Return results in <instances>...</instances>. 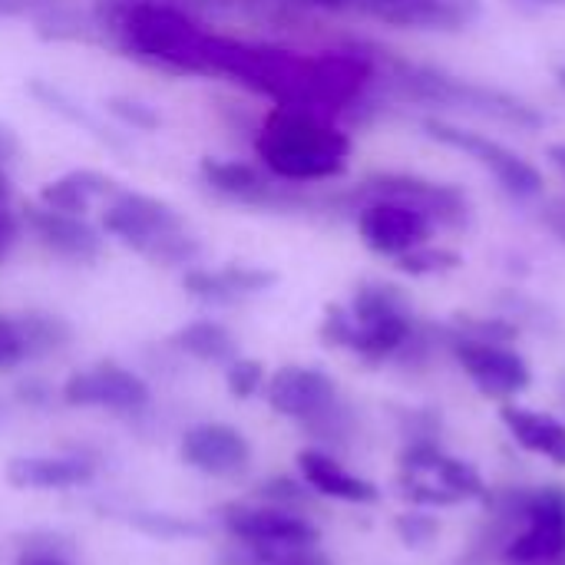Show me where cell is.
I'll use <instances>...</instances> for the list:
<instances>
[{
	"label": "cell",
	"mask_w": 565,
	"mask_h": 565,
	"mask_svg": "<svg viewBox=\"0 0 565 565\" xmlns=\"http://www.w3.org/2000/svg\"><path fill=\"white\" fill-rule=\"evenodd\" d=\"M99 23L116 36L122 53L172 73L209 76L212 30H205L175 0H96Z\"/></svg>",
	"instance_id": "obj_1"
},
{
	"label": "cell",
	"mask_w": 565,
	"mask_h": 565,
	"mask_svg": "<svg viewBox=\"0 0 565 565\" xmlns=\"http://www.w3.org/2000/svg\"><path fill=\"white\" fill-rule=\"evenodd\" d=\"M255 156L281 182H328L344 175L351 136L328 116L275 106L255 132Z\"/></svg>",
	"instance_id": "obj_2"
},
{
	"label": "cell",
	"mask_w": 565,
	"mask_h": 565,
	"mask_svg": "<svg viewBox=\"0 0 565 565\" xmlns=\"http://www.w3.org/2000/svg\"><path fill=\"white\" fill-rule=\"evenodd\" d=\"M401 83L411 96L417 99H430V103H444V106H457V109H470V113H483L503 122H516V126H540V113L533 106H526L523 99L470 83V79H457L447 76L440 70H424V66H411L401 73Z\"/></svg>",
	"instance_id": "obj_3"
},
{
	"label": "cell",
	"mask_w": 565,
	"mask_h": 565,
	"mask_svg": "<svg viewBox=\"0 0 565 565\" xmlns=\"http://www.w3.org/2000/svg\"><path fill=\"white\" fill-rule=\"evenodd\" d=\"M427 136L457 149V152H467L470 159H477L483 169L493 172V179L503 185V192H510L513 199H536L543 192V175L540 169L523 159L520 152L507 149L503 142L483 136V132H473V129H460L454 122H444V119H427L424 122Z\"/></svg>",
	"instance_id": "obj_4"
},
{
	"label": "cell",
	"mask_w": 565,
	"mask_h": 565,
	"mask_svg": "<svg viewBox=\"0 0 565 565\" xmlns=\"http://www.w3.org/2000/svg\"><path fill=\"white\" fill-rule=\"evenodd\" d=\"M374 199H391V202L414 205V209H420L430 222H440V225H463V222L470 218L467 195H463L457 185L430 182V179H420V175L381 172V175L364 179V182L351 192V202H358V205L374 202Z\"/></svg>",
	"instance_id": "obj_5"
},
{
	"label": "cell",
	"mask_w": 565,
	"mask_h": 565,
	"mask_svg": "<svg viewBox=\"0 0 565 565\" xmlns=\"http://www.w3.org/2000/svg\"><path fill=\"white\" fill-rule=\"evenodd\" d=\"M218 523L238 546L252 550H285V546H318L321 533L318 526L291 510L278 507H245V503H225L218 507Z\"/></svg>",
	"instance_id": "obj_6"
},
{
	"label": "cell",
	"mask_w": 565,
	"mask_h": 565,
	"mask_svg": "<svg viewBox=\"0 0 565 565\" xmlns=\"http://www.w3.org/2000/svg\"><path fill=\"white\" fill-rule=\"evenodd\" d=\"M103 232L119 238L126 248H132L139 255H149V248L159 238L185 232V222L169 202L119 189L103 209Z\"/></svg>",
	"instance_id": "obj_7"
},
{
	"label": "cell",
	"mask_w": 565,
	"mask_h": 565,
	"mask_svg": "<svg viewBox=\"0 0 565 565\" xmlns=\"http://www.w3.org/2000/svg\"><path fill=\"white\" fill-rule=\"evenodd\" d=\"M447 351L457 358V364L467 371V377L477 384V391L483 397L493 401H510L516 394H523L533 381L530 364L510 351L507 344H487V341H470V338H457L447 328Z\"/></svg>",
	"instance_id": "obj_8"
},
{
	"label": "cell",
	"mask_w": 565,
	"mask_h": 565,
	"mask_svg": "<svg viewBox=\"0 0 565 565\" xmlns=\"http://www.w3.org/2000/svg\"><path fill=\"white\" fill-rule=\"evenodd\" d=\"M434 232V222L404 202H391V199H374L358 205V235L361 242L384 258H401L420 245H427Z\"/></svg>",
	"instance_id": "obj_9"
},
{
	"label": "cell",
	"mask_w": 565,
	"mask_h": 565,
	"mask_svg": "<svg viewBox=\"0 0 565 565\" xmlns=\"http://www.w3.org/2000/svg\"><path fill=\"white\" fill-rule=\"evenodd\" d=\"M199 175L215 195H222L228 202H238V205H252V209H295V205H305L291 189L278 185V179L268 169L242 162V159L205 156L199 162Z\"/></svg>",
	"instance_id": "obj_10"
},
{
	"label": "cell",
	"mask_w": 565,
	"mask_h": 565,
	"mask_svg": "<svg viewBox=\"0 0 565 565\" xmlns=\"http://www.w3.org/2000/svg\"><path fill=\"white\" fill-rule=\"evenodd\" d=\"M63 401L70 407H106L113 414H142L152 394L139 374L113 361H103L89 371L70 374L63 384Z\"/></svg>",
	"instance_id": "obj_11"
},
{
	"label": "cell",
	"mask_w": 565,
	"mask_h": 565,
	"mask_svg": "<svg viewBox=\"0 0 565 565\" xmlns=\"http://www.w3.org/2000/svg\"><path fill=\"white\" fill-rule=\"evenodd\" d=\"M23 225L33 232V238L56 258L73 265H93L103 255V235L96 225L86 222V215H66L53 212L46 205H26Z\"/></svg>",
	"instance_id": "obj_12"
},
{
	"label": "cell",
	"mask_w": 565,
	"mask_h": 565,
	"mask_svg": "<svg viewBox=\"0 0 565 565\" xmlns=\"http://www.w3.org/2000/svg\"><path fill=\"white\" fill-rule=\"evenodd\" d=\"M265 397H268L275 414L301 424V420L315 417L318 411H324L341 394H338V384L331 374H324L318 367L288 364V367H278L271 374V381L265 384Z\"/></svg>",
	"instance_id": "obj_13"
},
{
	"label": "cell",
	"mask_w": 565,
	"mask_h": 565,
	"mask_svg": "<svg viewBox=\"0 0 565 565\" xmlns=\"http://www.w3.org/2000/svg\"><path fill=\"white\" fill-rule=\"evenodd\" d=\"M182 460L209 477H238L252 463V447L228 424H199L182 437Z\"/></svg>",
	"instance_id": "obj_14"
},
{
	"label": "cell",
	"mask_w": 565,
	"mask_h": 565,
	"mask_svg": "<svg viewBox=\"0 0 565 565\" xmlns=\"http://www.w3.org/2000/svg\"><path fill=\"white\" fill-rule=\"evenodd\" d=\"M473 0H358V13L384 20L391 26L454 30L473 17Z\"/></svg>",
	"instance_id": "obj_15"
},
{
	"label": "cell",
	"mask_w": 565,
	"mask_h": 565,
	"mask_svg": "<svg viewBox=\"0 0 565 565\" xmlns=\"http://www.w3.org/2000/svg\"><path fill=\"white\" fill-rule=\"evenodd\" d=\"M298 470L305 477V483L318 493V497H331V500H344V503H377L381 490L354 473H348L334 457H328L324 450L311 447L298 454Z\"/></svg>",
	"instance_id": "obj_16"
},
{
	"label": "cell",
	"mask_w": 565,
	"mask_h": 565,
	"mask_svg": "<svg viewBox=\"0 0 565 565\" xmlns=\"http://www.w3.org/2000/svg\"><path fill=\"white\" fill-rule=\"evenodd\" d=\"M93 480V463L83 457H20L7 463V483L17 490H66Z\"/></svg>",
	"instance_id": "obj_17"
},
{
	"label": "cell",
	"mask_w": 565,
	"mask_h": 565,
	"mask_svg": "<svg viewBox=\"0 0 565 565\" xmlns=\"http://www.w3.org/2000/svg\"><path fill=\"white\" fill-rule=\"evenodd\" d=\"M122 185L96 169H76V172H66L60 179H50L43 189H40V205L53 209V212H66V215H86L89 205L96 199H113Z\"/></svg>",
	"instance_id": "obj_18"
},
{
	"label": "cell",
	"mask_w": 565,
	"mask_h": 565,
	"mask_svg": "<svg viewBox=\"0 0 565 565\" xmlns=\"http://www.w3.org/2000/svg\"><path fill=\"white\" fill-rule=\"evenodd\" d=\"M500 420L507 424V430L513 434V440L520 447H526L530 454H540L546 460H553L556 467H565V424L540 414V411H526L516 404H503Z\"/></svg>",
	"instance_id": "obj_19"
},
{
	"label": "cell",
	"mask_w": 565,
	"mask_h": 565,
	"mask_svg": "<svg viewBox=\"0 0 565 565\" xmlns=\"http://www.w3.org/2000/svg\"><path fill=\"white\" fill-rule=\"evenodd\" d=\"M172 348L202 364H232L238 358V341L218 321H192L172 334Z\"/></svg>",
	"instance_id": "obj_20"
},
{
	"label": "cell",
	"mask_w": 565,
	"mask_h": 565,
	"mask_svg": "<svg viewBox=\"0 0 565 565\" xmlns=\"http://www.w3.org/2000/svg\"><path fill=\"white\" fill-rule=\"evenodd\" d=\"M23 348H26V361H40V358H53L60 351H66L73 344V324L53 311H23L13 315Z\"/></svg>",
	"instance_id": "obj_21"
},
{
	"label": "cell",
	"mask_w": 565,
	"mask_h": 565,
	"mask_svg": "<svg viewBox=\"0 0 565 565\" xmlns=\"http://www.w3.org/2000/svg\"><path fill=\"white\" fill-rule=\"evenodd\" d=\"M351 318L358 324H374L387 318H407L411 315V298L387 281H361L351 298Z\"/></svg>",
	"instance_id": "obj_22"
},
{
	"label": "cell",
	"mask_w": 565,
	"mask_h": 565,
	"mask_svg": "<svg viewBox=\"0 0 565 565\" xmlns=\"http://www.w3.org/2000/svg\"><path fill=\"white\" fill-rule=\"evenodd\" d=\"M503 559H507V565L565 559V526L526 523V530H523V533H516V536L507 543Z\"/></svg>",
	"instance_id": "obj_23"
},
{
	"label": "cell",
	"mask_w": 565,
	"mask_h": 565,
	"mask_svg": "<svg viewBox=\"0 0 565 565\" xmlns=\"http://www.w3.org/2000/svg\"><path fill=\"white\" fill-rule=\"evenodd\" d=\"M301 427H305L318 444L348 447L351 437L358 434V414H354V407H351L344 397H338V401H331L324 411H318L315 417L301 420Z\"/></svg>",
	"instance_id": "obj_24"
},
{
	"label": "cell",
	"mask_w": 565,
	"mask_h": 565,
	"mask_svg": "<svg viewBox=\"0 0 565 565\" xmlns=\"http://www.w3.org/2000/svg\"><path fill=\"white\" fill-rule=\"evenodd\" d=\"M238 546V543H235ZM228 565H334L318 546H285V550H252L238 546Z\"/></svg>",
	"instance_id": "obj_25"
},
{
	"label": "cell",
	"mask_w": 565,
	"mask_h": 565,
	"mask_svg": "<svg viewBox=\"0 0 565 565\" xmlns=\"http://www.w3.org/2000/svg\"><path fill=\"white\" fill-rule=\"evenodd\" d=\"M434 477H437V483H444L454 497H460V503L463 500H483L487 497V483H483V477L477 473V467L473 463H463V460H454V457H440V463L434 467Z\"/></svg>",
	"instance_id": "obj_26"
},
{
	"label": "cell",
	"mask_w": 565,
	"mask_h": 565,
	"mask_svg": "<svg viewBox=\"0 0 565 565\" xmlns=\"http://www.w3.org/2000/svg\"><path fill=\"white\" fill-rule=\"evenodd\" d=\"M258 497L268 503V507H278V510H291V513H308L315 510L318 503V493L308 487V483H298L291 477H271L258 487Z\"/></svg>",
	"instance_id": "obj_27"
},
{
	"label": "cell",
	"mask_w": 565,
	"mask_h": 565,
	"mask_svg": "<svg viewBox=\"0 0 565 565\" xmlns=\"http://www.w3.org/2000/svg\"><path fill=\"white\" fill-rule=\"evenodd\" d=\"M450 334L470 338V341H487V344H510L516 341L520 328L503 318H477V315H457Z\"/></svg>",
	"instance_id": "obj_28"
},
{
	"label": "cell",
	"mask_w": 565,
	"mask_h": 565,
	"mask_svg": "<svg viewBox=\"0 0 565 565\" xmlns=\"http://www.w3.org/2000/svg\"><path fill=\"white\" fill-rule=\"evenodd\" d=\"M129 523L136 530H142L146 536L152 540H185V536H205V526L202 523H192V520H182V516H169V513H129Z\"/></svg>",
	"instance_id": "obj_29"
},
{
	"label": "cell",
	"mask_w": 565,
	"mask_h": 565,
	"mask_svg": "<svg viewBox=\"0 0 565 565\" xmlns=\"http://www.w3.org/2000/svg\"><path fill=\"white\" fill-rule=\"evenodd\" d=\"M460 265H463V258L457 252H450V248H430V245H420V248H414V252H407V255L397 258V268L407 271V275H417V278H424V275H444V271H454Z\"/></svg>",
	"instance_id": "obj_30"
},
{
	"label": "cell",
	"mask_w": 565,
	"mask_h": 565,
	"mask_svg": "<svg viewBox=\"0 0 565 565\" xmlns=\"http://www.w3.org/2000/svg\"><path fill=\"white\" fill-rule=\"evenodd\" d=\"M526 523H546V526H565V487L546 483L540 490H530L526 500Z\"/></svg>",
	"instance_id": "obj_31"
},
{
	"label": "cell",
	"mask_w": 565,
	"mask_h": 565,
	"mask_svg": "<svg viewBox=\"0 0 565 565\" xmlns=\"http://www.w3.org/2000/svg\"><path fill=\"white\" fill-rule=\"evenodd\" d=\"M218 275L228 285V291L235 295V301H242L248 295H258V291H268L278 281L275 271L255 268V265H225V268H218Z\"/></svg>",
	"instance_id": "obj_32"
},
{
	"label": "cell",
	"mask_w": 565,
	"mask_h": 565,
	"mask_svg": "<svg viewBox=\"0 0 565 565\" xmlns=\"http://www.w3.org/2000/svg\"><path fill=\"white\" fill-rule=\"evenodd\" d=\"M199 252H202V245L189 235V232H175V235H166V238H159L152 248H149V262H156V265H166V268H172V265H192L195 258H199Z\"/></svg>",
	"instance_id": "obj_33"
},
{
	"label": "cell",
	"mask_w": 565,
	"mask_h": 565,
	"mask_svg": "<svg viewBox=\"0 0 565 565\" xmlns=\"http://www.w3.org/2000/svg\"><path fill=\"white\" fill-rule=\"evenodd\" d=\"M182 288L199 298V301H209V305H235V295L228 291V285L222 281L218 271H209V268H189L182 275Z\"/></svg>",
	"instance_id": "obj_34"
},
{
	"label": "cell",
	"mask_w": 565,
	"mask_h": 565,
	"mask_svg": "<svg viewBox=\"0 0 565 565\" xmlns=\"http://www.w3.org/2000/svg\"><path fill=\"white\" fill-rule=\"evenodd\" d=\"M225 384H228V394L238 397V401H248L252 394L262 391L265 384V364L255 361V358H235L225 371Z\"/></svg>",
	"instance_id": "obj_35"
},
{
	"label": "cell",
	"mask_w": 565,
	"mask_h": 565,
	"mask_svg": "<svg viewBox=\"0 0 565 565\" xmlns=\"http://www.w3.org/2000/svg\"><path fill=\"white\" fill-rule=\"evenodd\" d=\"M401 434L407 437V444H440V414L430 407H417V411H401Z\"/></svg>",
	"instance_id": "obj_36"
},
{
	"label": "cell",
	"mask_w": 565,
	"mask_h": 565,
	"mask_svg": "<svg viewBox=\"0 0 565 565\" xmlns=\"http://www.w3.org/2000/svg\"><path fill=\"white\" fill-rule=\"evenodd\" d=\"M394 530L404 540V546L420 550V546H427V543H434L440 536V520L430 516V513H424V510H411V513H401L397 516Z\"/></svg>",
	"instance_id": "obj_37"
},
{
	"label": "cell",
	"mask_w": 565,
	"mask_h": 565,
	"mask_svg": "<svg viewBox=\"0 0 565 565\" xmlns=\"http://www.w3.org/2000/svg\"><path fill=\"white\" fill-rule=\"evenodd\" d=\"M106 109L119 119V122H126V126H132V129H142V132H149V129H159V113L152 109V106H146V103H139V99H129V96H113L109 103H106Z\"/></svg>",
	"instance_id": "obj_38"
},
{
	"label": "cell",
	"mask_w": 565,
	"mask_h": 565,
	"mask_svg": "<svg viewBox=\"0 0 565 565\" xmlns=\"http://www.w3.org/2000/svg\"><path fill=\"white\" fill-rule=\"evenodd\" d=\"M23 361H26V348H23L17 318L13 315H0V374L20 367Z\"/></svg>",
	"instance_id": "obj_39"
},
{
	"label": "cell",
	"mask_w": 565,
	"mask_h": 565,
	"mask_svg": "<svg viewBox=\"0 0 565 565\" xmlns=\"http://www.w3.org/2000/svg\"><path fill=\"white\" fill-rule=\"evenodd\" d=\"M354 334V318L348 308L341 305H328L324 308V321H321V341L328 348H348Z\"/></svg>",
	"instance_id": "obj_40"
},
{
	"label": "cell",
	"mask_w": 565,
	"mask_h": 565,
	"mask_svg": "<svg viewBox=\"0 0 565 565\" xmlns=\"http://www.w3.org/2000/svg\"><path fill=\"white\" fill-rule=\"evenodd\" d=\"M63 0H0V17H13V13H46L56 10Z\"/></svg>",
	"instance_id": "obj_41"
},
{
	"label": "cell",
	"mask_w": 565,
	"mask_h": 565,
	"mask_svg": "<svg viewBox=\"0 0 565 565\" xmlns=\"http://www.w3.org/2000/svg\"><path fill=\"white\" fill-rule=\"evenodd\" d=\"M17 235H20V218H17L7 205H0V262H3L7 252L13 248Z\"/></svg>",
	"instance_id": "obj_42"
},
{
	"label": "cell",
	"mask_w": 565,
	"mask_h": 565,
	"mask_svg": "<svg viewBox=\"0 0 565 565\" xmlns=\"http://www.w3.org/2000/svg\"><path fill=\"white\" fill-rule=\"evenodd\" d=\"M262 3H281V7H308V10H358V0H262Z\"/></svg>",
	"instance_id": "obj_43"
},
{
	"label": "cell",
	"mask_w": 565,
	"mask_h": 565,
	"mask_svg": "<svg viewBox=\"0 0 565 565\" xmlns=\"http://www.w3.org/2000/svg\"><path fill=\"white\" fill-rule=\"evenodd\" d=\"M543 225L565 245V199H553L543 209Z\"/></svg>",
	"instance_id": "obj_44"
},
{
	"label": "cell",
	"mask_w": 565,
	"mask_h": 565,
	"mask_svg": "<svg viewBox=\"0 0 565 565\" xmlns=\"http://www.w3.org/2000/svg\"><path fill=\"white\" fill-rule=\"evenodd\" d=\"M17 152H20V139H17V132H13L10 126H3V122H0V169H3Z\"/></svg>",
	"instance_id": "obj_45"
},
{
	"label": "cell",
	"mask_w": 565,
	"mask_h": 565,
	"mask_svg": "<svg viewBox=\"0 0 565 565\" xmlns=\"http://www.w3.org/2000/svg\"><path fill=\"white\" fill-rule=\"evenodd\" d=\"M17 565H73L70 556H60V553H20Z\"/></svg>",
	"instance_id": "obj_46"
},
{
	"label": "cell",
	"mask_w": 565,
	"mask_h": 565,
	"mask_svg": "<svg viewBox=\"0 0 565 565\" xmlns=\"http://www.w3.org/2000/svg\"><path fill=\"white\" fill-rule=\"evenodd\" d=\"M17 394H20V401H26V404H33V407H43V404H46V387H43L40 381H26Z\"/></svg>",
	"instance_id": "obj_47"
},
{
	"label": "cell",
	"mask_w": 565,
	"mask_h": 565,
	"mask_svg": "<svg viewBox=\"0 0 565 565\" xmlns=\"http://www.w3.org/2000/svg\"><path fill=\"white\" fill-rule=\"evenodd\" d=\"M550 159L565 172V146H550Z\"/></svg>",
	"instance_id": "obj_48"
},
{
	"label": "cell",
	"mask_w": 565,
	"mask_h": 565,
	"mask_svg": "<svg viewBox=\"0 0 565 565\" xmlns=\"http://www.w3.org/2000/svg\"><path fill=\"white\" fill-rule=\"evenodd\" d=\"M7 199H10V179H7V172L0 169V205H7Z\"/></svg>",
	"instance_id": "obj_49"
},
{
	"label": "cell",
	"mask_w": 565,
	"mask_h": 565,
	"mask_svg": "<svg viewBox=\"0 0 565 565\" xmlns=\"http://www.w3.org/2000/svg\"><path fill=\"white\" fill-rule=\"evenodd\" d=\"M559 401H563V407H565V371L559 374Z\"/></svg>",
	"instance_id": "obj_50"
},
{
	"label": "cell",
	"mask_w": 565,
	"mask_h": 565,
	"mask_svg": "<svg viewBox=\"0 0 565 565\" xmlns=\"http://www.w3.org/2000/svg\"><path fill=\"white\" fill-rule=\"evenodd\" d=\"M526 565H565V559H550V563H526Z\"/></svg>",
	"instance_id": "obj_51"
},
{
	"label": "cell",
	"mask_w": 565,
	"mask_h": 565,
	"mask_svg": "<svg viewBox=\"0 0 565 565\" xmlns=\"http://www.w3.org/2000/svg\"><path fill=\"white\" fill-rule=\"evenodd\" d=\"M559 83H563V86H565V70H559Z\"/></svg>",
	"instance_id": "obj_52"
}]
</instances>
